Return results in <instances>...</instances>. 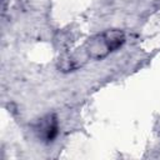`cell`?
<instances>
[{"label":"cell","instance_id":"6da1fadb","mask_svg":"<svg viewBox=\"0 0 160 160\" xmlns=\"http://www.w3.org/2000/svg\"><path fill=\"white\" fill-rule=\"evenodd\" d=\"M125 42V34L119 29L106 30L94 38H91L84 46V54L86 58L100 60L108 56L110 52L118 50Z\"/></svg>","mask_w":160,"mask_h":160},{"label":"cell","instance_id":"7a4b0ae2","mask_svg":"<svg viewBox=\"0 0 160 160\" xmlns=\"http://www.w3.org/2000/svg\"><path fill=\"white\" fill-rule=\"evenodd\" d=\"M39 138H41L44 141L50 142L54 141V139L59 134V122L55 115H48L39 122L38 126Z\"/></svg>","mask_w":160,"mask_h":160}]
</instances>
